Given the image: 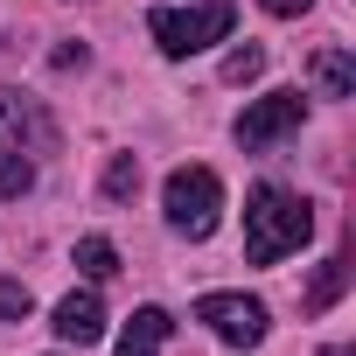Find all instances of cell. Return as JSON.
<instances>
[{
  "mask_svg": "<svg viewBox=\"0 0 356 356\" xmlns=\"http://www.w3.org/2000/svg\"><path fill=\"white\" fill-rule=\"evenodd\" d=\"M196 321L217 342H231V349H259L266 342V300H252V293H203Z\"/></svg>",
  "mask_w": 356,
  "mask_h": 356,
  "instance_id": "obj_4",
  "label": "cell"
},
{
  "mask_svg": "<svg viewBox=\"0 0 356 356\" xmlns=\"http://www.w3.org/2000/svg\"><path fill=\"white\" fill-rule=\"evenodd\" d=\"M8 321H29V286L22 280H0V328Z\"/></svg>",
  "mask_w": 356,
  "mask_h": 356,
  "instance_id": "obj_15",
  "label": "cell"
},
{
  "mask_svg": "<svg viewBox=\"0 0 356 356\" xmlns=\"http://www.w3.org/2000/svg\"><path fill=\"white\" fill-rule=\"evenodd\" d=\"M342 280H349V259H328L321 280H314V293H307V307H328V300L342 293Z\"/></svg>",
  "mask_w": 356,
  "mask_h": 356,
  "instance_id": "obj_14",
  "label": "cell"
},
{
  "mask_svg": "<svg viewBox=\"0 0 356 356\" xmlns=\"http://www.w3.org/2000/svg\"><path fill=\"white\" fill-rule=\"evenodd\" d=\"M49 328H56V335H63L70 349H91V342L105 335V300H98L91 286H77V293H63V300H56Z\"/></svg>",
  "mask_w": 356,
  "mask_h": 356,
  "instance_id": "obj_6",
  "label": "cell"
},
{
  "mask_svg": "<svg viewBox=\"0 0 356 356\" xmlns=\"http://www.w3.org/2000/svg\"><path fill=\"white\" fill-rule=\"evenodd\" d=\"M307 238H314V210H307L293 189L259 182V189L245 196V259H252V266H280V259L300 252Z\"/></svg>",
  "mask_w": 356,
  "mask_h": 356,
  "instance_id": "obj_1",
  "label": "cell"
},
{
  "mask_svg": "<svg viewBox=\"0 0 356 356\" xmlns=\"http://www.w3.org/2000/svg\"><path fill=\"white\" fill-rule=\"evenodd\" d=\"M77 273H84V280H112V273H119L112 238H77Z\"/></svg>",
  "mask_w": 356,
  "mask_h": 356,
  "instance_id": "obj_11",
  "label": "cell"
},
{
  "mask_svg": "<svg viewBox=\"0 0 356 356\" xmlns=\"http://www.w3.org/2000/svg\"><path fill=\"white\" fill-rule=\"evenodd\" d=\"M0 140L8 147H29V154H42L56 133H49V119L29 105V98H15V91H0Z\"/></svg>",
  "mask_w": 356,
  "mask_h": 356,
  "instance_id": "obj_7",
  "label": "cell"
},
{
  "mask_svg": "<svg viewBox=\"0 0 356 356\" xmlns=\"http://www.w3.org/2000/svg\"><path fill=\"white\" fill-rule=\"evenodd\" d=\"M35 182V161H29V147H8L0 140V196H22Z\"/></svg>",
  "mask_w": 356,
  "mask_h": 356,
  "instance_id": "obj_10",
  "label": "cell"
},
{
  "mask_svg": "<svg viewBox=\"0 0 356 356\" xmlns=\"http://www.w3.org/2000/svg\"><path fill=\"white\" fill-rule=\"evenodd\" d=\"M140 189V161L133 154H112V168H105V196L119 203V196H133Z\"/></svg>",
  "mask_w": 356,
  "mask_h": 356,
  "instance_id": "obj_13",
  "label": "cell"
},
{
  "mask_svg": "<svg viewBox=\"0 0 356 356\" xmlns=\"http://www.w3.org/2000/svg\"><path fill=\"white\" fill-rule=\"evenodd\" d=\"M168 314L161 307H133V321H126V335H119V356H161V342H168Z\"/></svg>",
  "mask_w": 356,
  "mask_h": 356,
  "instance_id": "obj_8",
  "label": "cell"
},
{
  "mask_svg": "<svg viewBox=\"0 0 356 356\" xmlns=\"http://www.w3.org/2000/svg\"><path fill=\"white\" fill-rule=\"evenodd\" d=\"M161 210H168V231H182V238L196 245V238H210L217 217H224V182H217L210 168H175L168 182H161Z\"/></svg>",
  "mask_w": 356,
  "mask_h": 356,
  "instance_id": "obj_3",
  "label": "cell"
},
{
  "mask_svg": "<svg viewBox=\"0 0 356 356\" xmlns=\"http://www.w3.org/2000/svg\"><path fill=\"white\" fill-rule=\"evenodd\" d=\"M259 70H266V49H259V42H238V49L224 56V84H252Z\"/></svg>",
  "mask_w": 356,
  "mask_h": 356,
  "instance_id": "obj_12",
  "label": "cell"
},
{
  "mask_svg": "<svg viewBox=\"0 0 356 356\" xmlns=\"http://www.w3.org/2000/svg\"><path fill=\"white\" fill-rule=\"evenodd\" d=\"M231 22H238V8L231 0H196V8H154L147 15V35H154V49L161 56H196V49H210V42H224L231 35Z\"/></svg>",
  "mask_w": 356,
  "mask_h": 356,
  "instance_id": "obj_2",
  "label": "cell"
},
{
  "mask_svg": "<svg viewBox=\"0 0 356 356\" xmlns=\"http://www.w3.org/2000/svg\"><path fill=\"white\" fill-rule=\"evenodd\" d=\"M300 112H307V98H300V91H266L259 105H245V119H238V147H245V154H259V147H273V140L300 133Z\"/></svg>",
  "mask_w": 356,
  "mask_h": 356,
  "instance_id": "obj_5",
  "label": "cell"
},
{
  "mask_svg": "<svg viewBox=\"0 0 356 356\" xmlns=\"http://www.w3.org/2000/svg\"><path fill=\"white\" fill-rule=\"evenodd\" d=\"M259 8H266V15H280V22H293V15H307V8H314V0H259Z\"/></svg>",
  "mask_w": 356,
  "mask_h": 356,
  "instance_id": "obj_16",
  "label": "cell"
},
{
  "mask_svg": "<svg viewBox=\"0 0 356 356\" xmlns=\"http://www.w3.org/2000/svg\"><path fill=\"white\" fill-rule=\"evenodd\" d=\"M314 84H321V98H356V63H349V49H321V56H314Z\"/></svg>",
  "mask_w": 356,
  "mask_h": 356,
  "instance_id": "obj_9",
  "label": "cell"
},
{
  "mask_svg": "<svg viewBox=\"0 0 356 356\" xmlns=\"http://www.w3.org/2000/svg\"><path fill=\"white\" fill-rule=\"evenodd\" d=\"M321 356H349V349H342V342H328V349H321Z\"/></svg>",
  "mask_w": 356,
  "mask_h": 356,
  "instance_id": "obj_17",
  "label": "cell"
}]
</instances>
